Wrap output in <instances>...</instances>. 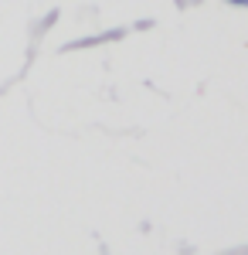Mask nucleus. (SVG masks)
Segmentation results:
<instances>
[{"label": "nucleus", "instance_id": "1", "mask_svg": "<svg viewBox=\"0 0 248 255\" xmlns=\"http://www.w3.org/2000/svg\"><path fill=\"white\" fill-rule=\"evenodd\" d=\"M126 34V27H113V31H102V34H96V38H78L72 41V44H65L68 51H78V48H96V44H109V41H119Z\"/></svg>", "mask_w": 248, "mask_h": 255}, {"label": "nucleus", "instance_id": "2", "mask_svg": "<svg viewBox=\"0 0 248 255\" xmlns=\"http://www.w3.org/2000/svg\"><path fill=\"white\" fill-rule=\"evenodd\" d=\"M225 3H231V7H245L248 10V0H225Z\"/></svg>", "mask_w": 248, "mask_h": 255}]
</instances>
